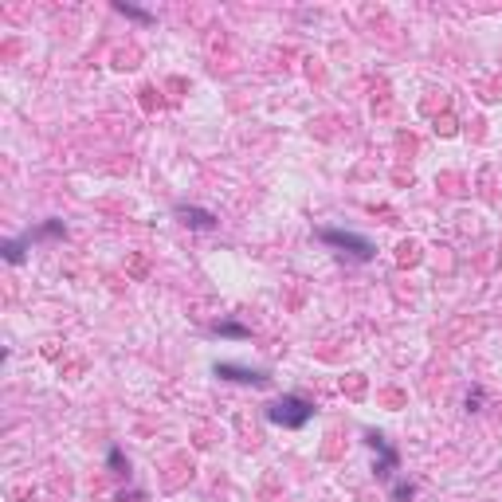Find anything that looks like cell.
Segmentation results:
<instances>
[{
	"label": "cell",
	"mask_w": 502,
	"mask_h": 502,
	"mask_svg": "<svg viewBox=\"0 0 502 502\" xmlns=\"http://www.w3.org/2000/svg\"><path fill=\"white\" fill-rule=\"evenodd\" d=\"M263 416L271 420L275 428H307L310 420H314V404H310L307 397H298V392H287V397L267 404Z\"/></svg>",
	"instance_id": "obj_1"
},
{
	"label": "cell",
	"mask_w": 502,
	"mask_h": 502,
	"mask_svg": "<svg viewBox=\"0 0 502 502\" xmlns=\"http://www.w3.org/2000/svg\"><path fill=\"white\" fill-rule=\"evenodd\" d=\"M318 239H322L326 247H333V251H341V256L358 259V263H369L373 259V239L358 236V232H346V228H318Z\"/></svg>",
	"instance_id": "obj_2"
},
{
	"label": "cell",
	"mask_w": 502,
	"mask_h": 502,
	"mask_svg": "<svg viewBox=\"0 0 502 502\" xmlns=\"http://www.w3.org/2000/svg\"><path fill=\"white\" fill-rule=\"evenodd\" d=\"M365 443L377 451V463H373V475L381 479V483H397V471H400V455H397V447L389 443V435L384 432H373L369 428L365 432Z\"/></svg>",
	"instance_id": "obj_3"
},
{
	"label": "cell",
	"mask_w": 502,
	"mask_h": 502,
	"mask_svg": "<svg viewBox=\"0 0 502 502\" xmlns=\"http://www.w3.org/2000/svg\"><path fill=\"white\" fill-rule=\"evenodd\" d=\"M212 373L220 377V381H236V384H251V389H263L271 377L263 373V369H247V365H236V361H216Z\"/></svg>",
	"instance_id": "obj_4"
},
{
	"label": "cell",
	"mask_w": 502,
	"mask_h": 502,
	"mask_svg": "<svg viewBox=\"0 0 502 502\" xmlns=\"http://www.w3.org/2000/svg\"><path fill=\"white\" fill-rule=\"evenodd\" d=\"M173 216H177L185 228H196V232H212L216 228V216L208 212V208H193V205H177L173 208Z\"/></svg>",
	"instance_id": "obj_5"
},
{
	"label": "cell",
	"mask_w": 502,
	"mask_h": 502,
	"mask_svg": "<svg viewBox=\"0 0 502 502\" xmlns=\"http://www.w3.org/2000/svg\"><path fill=\"white\" fill-rule=\"evenodd\" d=\"M67 236V228H63V220H47V224H40V228L35 232H28V244H32V239H63Z\"/></svg>",
	"instance_id": "obj_6"
},
{
	"label": "cell",
	"mask_w": 502,
	"mask_h": 502,
	"mask_svg": "<svg viewBox=\"0 0 502 502\" xmlns=\"http://www.w3.org/2000/svg\"><path fill=\"white\" fill-rule=\"evenodd\" d=\"M212 333H220V338H251V330L239 326V322H216Z\"/></svg>",
	"instance_id": "obj_7"
},
{
	"label": "cell",
	"mask_w": 502,
	"mask_h": 502,
	"mask_svg": "<svg viewBox=\"0 0 502 502\" xmlns=\"http://www.w3.org/2000/svg\"><path fill=\"white\" fill-rule=\"evenodd\" d=\"M24 247H28V239H8L4 244V259L8 263H24Z\"/></svg>",
	"instance_id": "obj_8"
},
{
	"label": "cell",
	"mask_w": 502,
	"mask_h": 502,
	"mask_svg": "<svg viewBox=\"0 0 502 502\" xmlns=\"http://www.w3.org/2000/svg\"><path fill=\"white\" fill-rule=\"evenodd\" d=\"M114 8H118L122 16H130V20H142V24H154V16H149L145 8H134V4H122V0L114 4Z\"/></svg>",
	"instance_id": "obj_9"
},
{
	"label": "cell",
	"mask_w": 502,
	"mask_h": 502,
	"mask_svg": "<svg viewBox=\"0 0 502 502\" xmlns=\"http://www.w3.org/2000/svg\"><path fill=\"white\" fill-rule=\"evenodd\" d=\"M106 463H110V471H114V475H126V471H130V463H126V455H122V447H110Z\"/></svg>",
	"instance_id": "obj_10"
},
{
	"label": "cell",
	"mask_w": 502,
	"mask_h": 502,
	"mask_svg": "<svg viewBox=\"0 0 502 502\" xmlns=\"http://www.w3.org/2000/svg\"><path fill=\"white\" fill-rule=\"evenodd\" d=\"M389 494H392V502H409L412 494H416V486L412 483H389Z\"/></svg>",
	"instance_id": "obj_11"
}]
</instances>
